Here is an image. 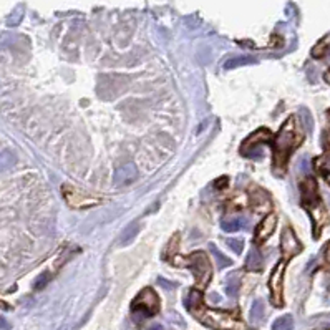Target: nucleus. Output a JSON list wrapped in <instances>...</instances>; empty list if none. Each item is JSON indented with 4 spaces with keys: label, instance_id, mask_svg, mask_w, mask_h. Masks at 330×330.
Returning <instances> with one entry per match:
<instances>
[{
    "label": "nucleus",
    "instance_id": "nucleus-1",
    "mask_svg": "<svg viewBox=\"0 0 330 330\" xmlns=\"http://www.w3.org/2000/svg\"><path fill=\"white\" fill-rule=\"evenodd\" d=\"M302 141V133L299 130V123L296 116H290L274 141V163L275 168H284L289 160L290 153Z\"/></svg>",
    "mask_w": 330,
    "mask_h": 330
},
{
    "label": "nucleus",
    "instance_id": "nucleus-2",
    "mask_svg": "<svg viewBox=\"0 0 330 330\" xmlns=\"http://www.w3.org/2000/svg\"><path fill=\"white\" fill-rule=\"evenodd\" d=\"M191 312L198 317L199 322H202L204 325L211 327L214 330H249L244 322L236 319L234 316L221 310H211L207 309V307H204V304L196 307V309Z\"/></svg>",
    "mask_w": 330,
    "mask_h": 330
},
{
    "label": "nucleus",
    "instance_id": "nucleus-3",
    "mask_svg": "<svg viewBox=\"0 0 330 330\" xmlns=\"http://www.w3.org/2000/svg\"><path fill=\"white\" fill-rule=\"evenodd\" d=\"M186 262H187V267L191 269L194 279H196L198 287L204 289L213 277V267L207 256L202 251H196L186 259Z\"/></svg>",
    "mask_w": 330,
    "mask_h": 330
},
{
    "label": "nucleus",
    "instance_id": "nucleus-4",
    "mask_svg": "<svg viewBox=\"0 0 330 330\" xmlns=\"http://www.w3.org/2000/svg\"><path fill=\"white\" fill-rule=\"evenodd\" d=\"M133 314H136L138 317H151L160 310V297L153 289H143L138 294L131 304Z\"/></svg>",
    "mask_w": 330,
    "mask_h": 330
},
{
    "label": "nucleus",
    "instance_id": "nucleus-5",
    "mask_svg": "<svg viewBox=\"0 0 330 330\" xmlns=\"http://www.w3.org/2000/svg\"><path fill=\"white\" fill-rule=\"evenodd\" d=\"M286 262L281 259L277 262V266L272 269V274L269 277V290H271V299H272V304L281 307L284 304V299H282V275H284V269H286Z\"/></svg>",
    "mask_w": 330,
    "mask_h": 330
},
{
    "label": "nucleus",
    "instance_id": "nucleus-6",
    "mask_svg": "<svg viewBox=\"0 0 330 330\" xmlns=\"http://www.w3.org/2000/svg\"><path fill=\"white\" fill-rule=\"evenodd\" d=\"M63 196H65L66 202H68V204L75 209L90 207V206H95L100 202V199H96L93 196H88V194L81 193L80 189H77V187L68 186V184L63 186Z\"/></svg>",
    "mask_w": 330,
    "mask_h": 330
},
{
    "label": "nucleus",
    "instance_id": "nucleus-7",
    "mask_svg": "<svg viewBox=\"0 0 330 330\" xmlns=\"http://www.w3.org/2000/svg\"><path fill=\"white\" fill-rule=\"evenodd\" d=\"M281 249L284 254V260H289L302 251V244L299 242V239L296 236V232L292 231L290 228H286L282 232L281 237Z\"/></svg>",
    "mask_w": 330,
    "mask_h": 330
},
{
    "label": "nucleus",
    "instance_id": "nucleus-8",
    "mask_svg": "<svg viewBox=\"0 0 330 330\" xmlns=\"http://www.w3.org/2000/svg\"><path fill=\"white\" fill-rule=\"evenodd\" d=\"M275 226H277V216L274 213L267 214L264 219L259 222V226L256 229V236H254V242H256V244L264 242L266 239L275 231Z\"/></svg>",
    "mask_w": 330,
    "mask_h": 330
},
{
    "label": "nucleus",
    "instance_id": "nucleus-9",
    "mask_svg": "<svg viewBox=\"0 0 330 330\" xmlns=\"http://www.w3.org/2000/svg\"><path fill=\"white\" fill-rule=\"evenodd\" d=\"M138 178V169L133 163H126L115 172V184L116 186H128L133 184Z\"/></svg>",
    "mask_w": 330,
    "mask_h": 330
},
{
    "label": "nucleus",
    "instance_id": "nucleus-10",
    "mask_svg": "<svg viewBox=\"0 0 330 330\" xmlns=\"http://www.w3.org/2000/svg\"><path fill=\"white\" fill-rule=\"evenodd\" d=\"M271 138H272V134H271V131H267V130H257L256 133H252L249 138H247L244 143H242V148H241V153H246L247 149H249L251 146H260V145H264V143H267V141H271Z\"/></svg>",
    "mask_w": 330,
    "mask_h": 330
},
{
    "label": "nucleus",
    "instance_id": "nucleus-11",
    "mask_svg": "<svg viewBox=\"0 0 330 330\" xmlns=\"http://www.w3.org/2000/svg\"><path fill=\"white\" fill-rule=\"evenodd\" d=\"M302 201L305 206H314L319 202V194H317V186L312 178L302 183Z\"/></svg>",
    "mask_w": 330,
    "mask_h": 330
},
{
    "label": "nucleus",
    "instance_id": "nucleus-12",
    "mask_svg": "<svg viewBox=\"0 0 330 330\" xmlns=\"http://www.w3.org/2000/svg\"><path fill=\"white\" fill-rule=\"evenodd\" d=\"M262 267V256L257 249H252L249 254H247L246 259V269L247 271H259Z\"/></svg>",
    "mask_w": 330,
    "mask_h": 330
},
{
    "label": "nucleus",
    "instance_id": "nucleus-13",
    "mask_svg": "<svg viewBox=\"0 0 330 330\" xmlns=\"http://www.w3.org/2000/svg\"><path fill=\"white\" fill-rule=\"evenodd\" d=\"M246 224H247V221L244 219V217H232V219H224L221 228L226 232H236L239 229L246 228Z\"/></svg>",
    "mask_w": 330,
    "mask_h": 330
},
{
    "label": "nucleus",
    "instance_id": "nucleus-14",
    "mask_svg": "<svg viewBox=\"0 0 330 330\" xmlns=\"http://www.w3.org/2000/svg\"><path fill=\"white\" fill-rule=\"evenodd\" d=\"M199 305H202V292L198 290V289L189 290V296H187V299H186L187 310H194Z\"/></svg>",
    "mask_w": 330,
    "mask_h": 330
},
{
    "label": "nucleus",
    "instance_id": "nucleus-15",
    "mask_svg": "<svg viewBox=\"0 0 330 330\" xmlns=\"http://www.w3.org/2000/svg\"><path fill=\"white\" fill-rule=\"evenodd\" d=\"M209 251L213 252V256L216 257V264H217V267L219 269H224V267H229L231 264H232V260L229 259V257H226L224 254L217 249V247L214 246V244H209Z\"/></svg>",
    "mask_w": 330,
    "mask_h": 330
},
{
    "label": "nucleus",
    "instance_id": "nucleus-16",
    "mask_svg": "<svg viewBox=\"0 0 330 330\" xmlns=\"http://www.w3.org/2000/svg\"><path fill=\"white\" fill-rule=\"evenodd\" d=\"M138 231H140V224L138 222H131L128 228H126L125 231H123V234H121V242L123 246H126V244H130L134 237H136V234H138Z\"/></svg>",
    "mask_w": 330,
    "mask_h": 330
},
{
    "label": "nucleus",
    "instance_id": "nucleus-17",
    "mask_svg": "<svg viewBox=\"0 0 330 330\" xmlns=\"http://www.w3.org/2000/svg\"><path fill=\"white\" fill-rule=\"evenodd\" d=\"M251 63H256V58L252 57H234V58H229L226 63H224V68H236V66H242V65H251Z\"/></svg>",
    "mask_w": 330,
    "mask_h": 330
},
{
    "label": "nucleus",
    "instance_id": "nucleus-18",
    "mask_svg": "<svg viewBox=\"0 0 330 330\" xmlns=\"http://www.w3.org/2000/svg\"><path fill=\"white\" fill-rule=\"evenodd\" d=\"M292 328H294V320H292L290 316H284L272 324V330H292Z\"/></svg>",
    "mask_w": 330,
    "mask_h": 330
},
{
    "label": "nucleus",
    "instance_id": "nucleus-19",
    "mask_svg": "<svg viewBox=\"0 0 330 330\" xmlns=\"http://www.w3.org/2000/svg\"><path fill=\"white\" fill-rule=\"evenodd\" d=\"M239 289H241V281H239L237 274L231 275V279H229V282H228V287H226L228 296L236 297V296H237V292H239Z\"/></svg>",
    "mask_w": 330,
    "mask_h": 330
},
{
    "label": "nucleus",
    "instance_id": "nucleus-20",
    "mask_svg": "<svg viewBox=\"0 0 330 330\" xmlns=\"http://www.w3.org/2000/svg\"><path fill=\"white\" fill-rule=\"evenodd\" d=\"M262 317H264V304L260 301H256L251 309V319L254 322H259V320H262Z\"/></svg>",
    "mask_w": 330,
    "mask_h": 330
},
{
    "label": "nucleus",
    "instance_id": "nucleus-21",
    "mask_svg": "<svg viewBox=\"0 0 330 330\" xmlns=\"http://www.w3.org/2000/svg\"><path fill=\"white\" fill-rule=\"evenodd\" d=\"M317 166L320 169V172L324 175V178L327 179V183H330V158H322L317 161Z\"/></svg>",
    "mask_w": 330,
    "mask_h": 330
},
{
    "label": "nucleus",
    "instance_id": "nucleus-22",
    "mask_svg": "<svg viewBox=\"0 0 330 330\" xmlns=\"http://www.w3.org/2000/svg\"><path fill=\"white\" fill-rule=\"evenodd\" d=\"M226 244L231 247L232 251H234L236 254H241L242 249H244V241H241V239H234V237H229Z\"/></svg>",
    "mask_w": 330,
    "mask_h": 330
},
{
    "label": "nucleus",
    "instance_id": "nucleus-23",
    "mask_svg": "<svg viewBox=\"0 0 330 330\" xmlns=\"http://www.w3.org/2000/svg\"><path fill=\"white\" fill-rule=\"evenodd\" d=\"M15 158L12 153H2L0 154V169H7L13 164Z\"/></svg>",
    "mask_w": 330,
    "mask_h": 330
},
{
    "label": "nucleus",
    "instance_id": "nucleus-24",
    "mask_svg": "<svg viewBox=\"0 0 330 330\" xmlns=\"http://www.w3.org/2000/svg\"><path fill=\"white\" fill-rule=\"evenodd\" d=\"M325 48H327V42H325V40H324V42H320V43H317L316 47H314V50H312V57L320 58L322 55H324Z\"/></svg>",
    "mask_w": 330,
    "mask_h": 330
},
{
    "label": "nucleus",
    "instance_id": "nucleus-25",
    "mask_svg": "<svg viewBox=\"0 0 330 330\" xmlns=\"http://www.w3.org/2000/svg\"><path fill=\"white\" fill-rule=\"evenodd\" d=\"M302 115H304V123L307 126V130H312V118H310V113L307 111L305 108H302Z\"/></svg>",
    "mask_w": 330,
    "mask_h": 330
},
{
    "label": "nucleus",
    "instance_id": "nucleus-26",
    "mask_svg": "<svg viewBox=\"0 0 330 330\" xmlns=\"http://www.w3.org/2000/svg\"><path fill=\"white\" fill-rule=\"evenodd\" d=\"M148 330H163V325H160V324H154V325H151Z\"/></svg>",
    "mask_w": 330,
    "mask_h": 330
},
{
    "label": "nucleus",
    "instance_id": "nucleus-27",
    "mask_svg": "<svg viewBox=\"0 0 330 330\" xmlns=\"http://www.w3.org/2000/svg\"><path fill=\"white\" fill-rule=\"evenodd\" d=\"M0 327H4V328H9V324L4 320V319H0Z\"/></svg>",
    "mask_w": 330,
    "mask_h": 330
},
{
    "label": "nucleus",
    "instance_id": "nucleus-28",
    "mask_svg": "<svg viewBox=\"0 0 330 330\" xmlns=\"http://www.w3.org/2000/svg\"><path fill=\"white\" fill-rule=\"evenodd\" d=\"M211 299H213V301H216V302H219V301H221V297L217 296V294H213V296H211Z\"/></svg>",
    "mask_w": 330,
    "mask_h": 330
},
{
    "label": "nucleus",
    "instance_id": "nucleus-29",
    "mask_svg": "<svg viewBox=\"0 0 330 330\" xmlns=\"http://www.w3.org/2000/svg\"><path fill=\"white\" fill-rule=\"evenodd\" d=\"M325 81H327V83H330V70L325 73Z\"/></svg>",
    "mask_w": 330,
    "mask_h": 330
}]
</instances>
